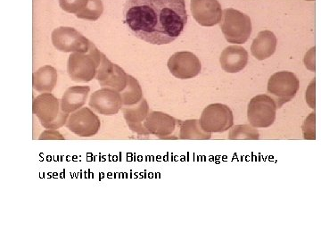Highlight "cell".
Returning <instances> with one entry per match:
<instances>
[{
	"label": "cell",
	"instance_id": "9c48e42d",
	"mask_svg": "<svg viewBox=\"0 0 321 241\" xmlns=\"http://www.w3.org/2000/svg\"><path fill=\"white\" fill-rule=\"evenodd\" d=\"M66 128L78 137H93L98 133L101 121L89 107H82L70 114Z\"/></svg>",
	"mask_w": 321,
	"mask_h": 241
},
{
	"label": "cell",
	"instance_id": "5b68a950",
	"mask_svg": "<svg viewBox=\"0 0 321 241\" xmlns=\"http://www.w3.org/2000/svg\"><path fill=\"white\" fill-rule=\"evenodd\" d=\"M299 89V80L291 72H277L269 79L268 93L274 99L277 108L291 101Z\"/></svg>",
	"mask_w": 321,
	"mask_h": 241
},
{
	"label": "cell",
	"instance_id": "3957f363",
	"mask_svg": "<svg viewBox=\"0 0 321 241\" xmlns=\"http://www.w3.org/2000/svg\"><path fill=\"white\" fill-rule=\"evenodd\" d=\"M103 55L93 42L88 52L71 53L67 63V72L71 80L89 82L95 78Z\"/></svg>",
	"mask_w": 321,
	"mask_h": 241
},
{
	"label": "cell",
	"instance_id": "8fae6325",
	"mask_svg": "<svg viewBox=\"0 0 321 241\" xmlns=\"http://www.w3.org/2000/svg\"><path fill=\"white\" fill-rule=\"evenodd\" d=\"M128 76L122 67L112 63L105 54L103 55L95 76L102 88H110L122 92L127 86Z\"/></svg>",
	"mask_w": 321,
	"mask_h": 241
},
{
	"label": "cell",
	"instance_id": "30bf717a",
	"mask_svg": "<svg viewBox=\"0 0 321 241\" xmlns=\"http://www.w3.org/2000/svg\"><path fill=\"white\" fill-rule=\"evenodd\" d=\"M168 68L174 77L181 80L192 79L201 72V62L192 52L181 51L173 54L168 61Z\"/></svg>",
	"mask_w": 321,
	"mask_h": 241
},
{
	"label": "cell",
	"instance_id": "4fadbf2b",
	"mask_svg": "<svg viewBox=\"0 0 321 241\" xmlns=\"http://www.w3.org/2000/svg\"><path fill=\"white\" fill-rule=\"evenodd\" d=\"M193 17L202 26L211 27L221 22L223 12L218 0H191Z\"/></svg>",
	"mask_w": 321,
	"mask_h": 241
},
{
	"label": "cell",
	"instance_id": "44dd1931",
	"mask_svg": "<svg viewBox=\"0 0 321 241\" xmlns=\"http://www.w3.org/2000/svg\"><path fill=\"white\" fill-rule=\"evenodd\" d=\"M122 97L123 106H129L139 103L143 99V91L141 86L137 79L133 76H128L127 86L122 92H120Z\"/></svg>",
	"mask_w": 321,
	"mask_h": 241
},
{
	"label": "cell",
	"instance_id": "d4e9b609",
	"mask_svg": "<svg viewBox=\"0 0 321 241\" xmlns=\"http://www.w3.org/2000/svg\"><path fill=\"white\" fill-rule=\"evenodd\" d=\"M39 140H63L64 138L57 130H46L39 138Z\"/></svg>",
	"mask_w": 321,
	"mask_h": 241
},
{
	"label": "cell",
	"instance_id": "7a4b0ae2",
	"mask_svg": "<svg viewBox=\"0 0 321 241\" xmlns=\"http://www.w3.org/2000/svg\"><path fill=\"white\" fill-rule=\"evenodd\" d=\"M32 112L46 130H58L66 125L70 114L62 110L61 101L52 93H42L32 103Z\"/></svg>",
	"mask_w": 321,
	"mask_h": 241
},
{
	"label": "cell",
	"instance_id": "6da1fadb",
	"mask_svg": "<svg viewBox=\"0 0 321 241\" xmlns=\"http://www.w3.org/2000/svg\"><path fill=\"white\" fill-rule=\"evenodd\" d=\"M124 16L129 31L153 45L171 43L187 22L185 0H127Z\"/></svg>",
	"mask_w": 321,
	"mask_h": 241
},
{
	"label": "cell",
	"instance_id": "cb8c5ba5",
	"mask_svg": "<svg viewBox=\"0 0 321 241\" xmlns=\"http://www.w3.org/2000/svg\"><path fill=\"white\" fill-rule=\"evenodd\" d=\"M88 0H59L60 7L63 11L77 14L87 5Z\"/></svg>",
	"mask_w": 321,
	"mask_h": 241
},
{
	"label": "cell",
	"instance_id": "52a82bcc",
	"mask_svg": "<svg viewBox=\"0 0 321 241\" xmlns=\"http://www.w3.org/2000/svg\"><path fill=\"white\" fill-rule=\"evenodd\" d=\"M199 121L204 131L221 133L233 126L234 116L232 111L226 104H211L203 109Z\"/></svg>",
	"mask_w": 321,
	"mask_h": 241
},
{
	"label": "cell",
	"instance_id": "2e32d148",
	"mask_svg": "<svg viewBox=\"0 0 321 241\" xmlns=\"http://www.w3.org/2000/svg\"><path fill=\"white\" fill-rule=\"evenodd\" d=\"M220 66L226 72L237 73L248 63V53L243 46L232 45L222 51L220 57Z\"/></svg>",
	"mask_w": 321,
	"mask_h": 241
},
{
	"label": "cell",
	"instance_id": "7c38bea8",
	"mask_svg": "<svg viewBox=\"0 0 321 241\" xmlns=\"http://www.w3.org/2000/svg\"><path fill=\"white\" fill-rule=\"evenodd\" d=\"M88 104L97 114L105 116L117 114L123 106L120 92L110 88H102L95 91L90 96Z\"/></svg>",
	"mask_w": 321,
	"mask_h": 241
},
{
	"label": "cell",
	"instance_id": "ffe728a7",
	"mask_svg": "<svg viewBox=\"0 0 321 241\" xmlns=\"http://www.w3.org/2000/svg\"><path fill=\"white\" fill-rule=\"evenodd\" d=\"M178 127H179L178 138L180 139L207 140L211 138V133L203 131L200 125L199 120L196 119L179 121Z\"/></svg>",
	"mask_w": 321,
	"mask_h": 241
},
{
	"label": "cell",
	"instance_id": "277c9868",
	"mask_svg": "<svg viewBox=\"0 0 321 241\" xmlns=\"http://www.w3.org/2000/svg\"><path fill=\"white\" fill-rule=\"evenodd\" d=\"M220 29L227 42L244 44L252 34V22L250 17L234 8H227L223 11Z\"/></svg>",
	"mask_w": 321,
	"mask_h": 241
},
{
	"label": "cell",
	"instance_id": "5bb4252c",
	"mask_svg": "<svg viewBox=\"0 0 321 241\" xmlns=\"http://www.w3.org/2000/svg\"><path fill=\"white\" fill-rule=\"evenodd\" d=\"M179 124V121L176 120L171 115L162 112L152 111L147 115L144 122V127L149 135L156 136L160 138H171Z\"/></svg>",
	"mask_w": 321,
	"mask_h": 241
},
{
	"label": "cell",
	"instance_id": "484cf974",
	"mask_svg": "<svg viewBox=\"0 0 321 241\" xmlns=\"http://www.w3.org/2000/svg\"><path fill=\"white\" fill-rule=\"evenodd\" d=\"M305 66L310 71H315V48H312L309 53H307L304 58Z\"/></svg>",
	"mask_w": 321,
	"mask_h": 241
},
{
	"label": "cell",
	"instance_id": "7402d4cb",
	"mask_svg": "<svg viewBox=\"0 0 321 241\" xmlns=\"http://www.w3.org/2000/svg\"><path fill=\"white\" fill-rule=\"evenodd\" d=\"M260 138V132L252 125L241 124L230 128L228 139L231 140H257Z\"/></svg>",
	"mask_w": 321,
	"mask_h": 241
},
{
	"label": "cell",
	"instance_id": "8992f818",
	"mask_svg": "<svg viewBox=\"0 0 321 241\" xmlns=\"http://www.w3.org/2000/svg\"><path fill=\"white\" fill-rule=\"evenodd\" d=\"M277 109V104L271 97L265 94L258 95L248 104V121L256 129L269 128L276 120Z\"/></svg>",
	"mask_w": 321,
	"mask_h": 241
},
{
	"label": "cell",
	"instance_id": "e0dca14e",
	"mask_svg": "<svg viewBox=\"0 0 321 241\" xmlns=\"http://www.w3.org/2000/svg\"><path fill=\"white\" fill-rule=\"evenodd\" d=\"M277 40L272 31L265 30L259 32L251 46V53L257 60H265L276 52Z\"/></svg>",
	"mask_w": 321,
	"mask_h": 241
},
{
	"label": "cell",
	"instance_id": "d6986e66",
	"mask_svg": "<svg viewBox=\"0 0 321 241\" xmlns=\"http://www.w3.org/2000/svg\"><path fill=\"white\" fill-rule=\"evenodd\" d=\"M56 70L51 65H44L33 73L32 86L39 93H51L57 82Z\"/></svg>",
	"mask_w": 321,
	"mask_h": 241
},
{
	"label": "cell",
	"instance_id": "83f0119b",
	"mask_svg": "<svg viewBox=\"0 0 321 241\" xmlns=\"http://www.w3.org/2000/svg\"><path fill=\"white\" fill-rule=\"evenodd\" d=\"M306 1H314V0H306Z\"/></svg>",
	"mask_w": 321,
	"mask_h": 241
},
{
	"label": "cell",
	"instance_id": "4316f807",
	"mask_svg": "<svg viewBox=\"0 0 321 241\" xmlns=\"http://www.w3.org/2000/svg\"><path fill=\"white\" fill-rule=\"evenodd\" d=\"M306 101H308L309 104L310 101L312 102L313 108H315V80H313L310 85V88L308 89L306 92Z\"/></svg>",
	"mask_w": 321,
	"mask_h": 241
},
{
	"label": "cell",
	"instance_id": "603a6c76",
	"mask_svg": "<svg viewBox=\"0 0 321 241\" xmlns=\"http://www.w3.org/2000/svg\"><path fill=\"white\" fill-rule=\"evenodd\" d=\"M104 5L102 0H88L84 9L76 14L78 18L89 21H96L102 15Z\"/></svg>",
	"mask_w": 321,
	"mask_h": 241
},
{
	"label": "cell",
	"instance_id": "9a60e30c",
	"mask_svg": "<svg viewBox=\"0 0 321 241\" xmlns=\"http://www.w3.org/2000/svg\"><path fill=\"white\" fill-rule=\"evenodd\" d=\"M122 112L130 131L139 136L149 135L144 127V121L150 113L149 105L146 99L143 98L134 105L122 106Z\"/></svg>",
	"mask_w": 321,
	"mask_h": 241
},
{
	"label": "cell",
	"instance_id": "ac0fdd59",
	"mask_svg": "<svg viewBox=\"0 0 321 241\" xmlns=\"http://www.w3.org/2000/svg\"><path fill=\"white\" fill-rule=\"evenodd\" d=\"M90 88L88 86H73L67 89L61 99L62 110L72 114L82 108L88 99Z\"/></svg>",
	"mask_w": 321,
	"mask_h": 241
},
{
	"label": "cell",
	"instance_id": "ba28073f",
	"mask_svg": "<svg viewBox=\"0 0 321 241\" xmlns=\"http://www.w3.org/2000/svg\"><path fill=\"white\" fill-rule=\"evenodd\" d=\"M51 39L57 50L63 53H86L92 42L71 27H58L51 34Z\"/></svg>",
	"mask_w": 321,
	"mask_h": 241
}]
</instances>
